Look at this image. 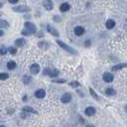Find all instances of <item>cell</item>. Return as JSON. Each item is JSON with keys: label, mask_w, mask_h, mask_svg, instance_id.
<instances>
[{"label": "cell", "mask_w": 127, "mask_h": 127, "mask_svg": "<svg viewBox=\"0 0 127 127\" xmlns=\"http://www.w3.org/2000/svg\"><path fill=\"white\" fill-rule=\"evenodd\" d=\"M57 43L63 49V50H65V51H67L68 53H70V54H73V55H78V53H77V51H75L74 49H73L72 47H70V46H68L66 43H64V42H62L61 40H57Z\"/></svg>", "instance_id": "1"}, {"label": "cell", "mask_w": 127, "mask_h": 127, "mask_svg": "<svg viewBox=\"0 0 127 127\" xmlns=\"http://www.w3.org/2000/svg\"><path fill=\"white\" fill-rule=\"evenodd\" d=\"M24 26H25V28H26L31 34H34V33L36 32V27H35V25L33 24V23H31V22H25Z\"/></svg>", "instance_id": "2"}, {"label": "cell", "mask_w": 127, "mask_h": 127, "mask_svg": "<svg viewBox=\"0 0 127 127\" xmlns=\"http://www.w3.org/2000/svg\"><path fill=\"white\" fill-rule=\"evenodd\" d=\"M13 10L14 12L17 13H26V12H30V8L27 6H18V7H14L13 8Z\"/></svg>", "instance_id": "3"}, {"label": "cell", "mask_w": 127, "mask_h": 127, "mask_svg": "<svg viewBox=\"0 0 127 127\" xmlns=\"http://www.w3.org/2000/svg\"><path fill=\"white\" fill-rule=\"evenodd\" d=\"M44 74H48L49 77L51 78H55L58 74V71L57 70H50V69H46L44 71Z\"/></svg>", "instance_id": "4"}, {"label": "cell", "mask_w": 127, "mask_h": 127, "mask_svg": "<svg viewBox=\"0 0 127 127\" xmlns=\"http://www.w3.org/2000/svg\"><path fill=\"white\" fill-rule=\"evenodd\" d=\"M102 78H103V80H104L105 82H107V83H110V82H112V81L114 80L113 74H110V73H104Z\"/></svg>", "instance_id": "5"}, {"label": "cell", "mask_w": 127, "mask_h": 127, "mask_svg": "<svg viewBox=\"0 0 127 127\" xmlns=\"http://www.w3.org/2000/svg\"><path fill=\"white\" fill-rule=\"evenodd\" d=\"M71 99H72L71 94H70V93H65V94L61 96V102H63V103H68V102H70V101H71Z\"/></svg>", "instance_id": "6"}, {"label": "cell", "mask_w": 127, "mask_h": 127, "mask_svg": "<svg viewBox=\"0 0 127 127\" xmlns=\"http://www.w3.org/2000/svg\"><path fill=\"white\" fill-rule=\"evenodd\" d=\"M43 6H44V8H45L46 10L51 11V10L53 9V7H54V4H53L52 0H45L44 3H43Z\"/></svg>", "instance_id": "7"}, {"label": "cell", "mask_w": 127, "mask_h": 127, "mask_svg": "<svg viewBox=\"0 0 127 127\" xmlns=\"http://www.w3.org/2000/svg\"><path fill=\"white\" fill-rule=\"evenodd\" d=\"M74 35H78V36H80V35H82L83 34H84V29L82 28V27H80V26H78V27H75L74 28Z\"/></svg>", "instance_id": "8"}, {"label": "cell", "mask_w": 127, "mask_h": 127, "mask_svg": "<svg viewBox=\"0 0 127 127\" xmlns=\"http://www.w3.org/2000/svg\"><path fill=\"white\" fill-rule=\"evenodd\" d=\"M35 97H37V98H43V97L46 96V92H45L43 89H39V90H37V91L35 93Z\"/></svg>", "instance_id": "9"}, {"label": "cell", "mask_w": 127, "mask_h": 127, "mask_svg": "<svg viewBox=\"0 0 127 127\" xmlns=\"http://www.w3.org/2000/svg\"><path fill=\"white\" fill-rule=\"evenodd\" d=\"M47 30H48V32L51 34V35H53L54 36H58L59 35V34H58V32L54 28V27H52V26H47Z\"/></svg>", "instance_id": "10"}, {"label": "cell", "mask_w": 127, "mask_h": 127, "mask_svg": "<svg viewBox=\"0 0 127 127\" xmlns=\"http://www.w3.org/2000/svg\"><path fill=\"white\" fill-rule=\"evenodd\" d=\"M39 70H40V67H39V65L36 64V63H35V64H33V65L31 66V72H32L33 74H38V73H39Z\"/></svg>", "instance_id": "11"}, {"label": "cell", "mask_w": 127, "mask_h": 127, "mask_svg": "<svg viewBox=\"0 0 127 127\" xmlns=\"http://www.w3.org/2000/svg\"><path fill=\"white\" fill-rule=\"evenodd\" d=\"M85 114L87 116H94L96 114V109L94 107H87L85 109Z\"/></svg>", "instance_id": "12"}, {"label": "cell", "mask_w": 127, "mask_h": 127, "mask_svg": "<svg viewBox=\"0 0 127 127\" xmlns=\"http://www.w3.org/2000/svg\"><path fill=\"white\" fill-rule=\"evenodd\" d=\"M115 25H116V23H115V21L113 19H108L107 22H106V28L111 30V29H113L115 27Z\"/></svg>", "instance_id": "13"}, {"label": "cell", "mask_w": 127, "mask_h": 127, "mask_svg": "<svg viewBox=\"0 0 127 127\" xmlns=\"http://www.w3.org/2000/svg\"><path fill=\"white\" fill-rule=\"evenodd\" d=\"M14 44H15V46H17V47H23V46L25 45V40L22 39V38H18V39L15 40Z\"/></svg>", "instance_id": "14"}, {"label": "cell", "mask_w": 127, "mask_h": 127, "mask_svg": "<svg viewBox=\"0 0 127 127\" xmlns=\"http://www.w3.org/2000/svg\"><path fill=\"white\" fill-rule=\"evenodd\" d=\"M116 94H117V92H116V90L114 88L109 87V88L106 89V95L107 96H116Z\"/></svg>", "instance_id": "15"}, {"label": "cell", "mask_w": 127, "mask_h": 127, "mask_svg": "<svg viewBox=\"0 0 127 127\" xmlns=\"http://www.w3.org/2000/svg\"><path fill=\"white\" fill-rule=\"evenodd\" d=\"M125 67H127V64H126V63H121V64H118V65L114 66V67L112 68V70H113V71H118V70H120V69L125 68Z\"/></svg>", "instance_id": "16"}, {"label": "cell", "mask_w": 127, "mask_h": 127, "mask_svg": "<svg viewBox=\"0 0 127 127\" xmlns=\"http://www.w3.org/2000/svg\"><path fill=\"white\" fill-rule=\"evenodd\" d=\"M23 111H25V112H29V113H34V114H37V112L34 109V108H32V107H30V106H25V107H23V109H22Z\"/></svg>", "instance_id": "17"}, {"label": "cell", "mask_w": 127, "mask_h": 127, "mask_svg": "<svg viewBox=\"0 0 127 127\" xmlns=\"http://www.w3.org/2000/svg\"><path fill=\"white\" fill-rule=\"evenodd\" d=\"M59 9H60L61 12H67L70 9V5L68 3H63V4H61V6H60Z\"/></svg>", "instance_id": "18"}, {"label": "cell", "mask_w": 127, "mask_h": 127, "mask_svg": "<svg viewBox=\"0 0 127 127\" xmlns=\"http://www.w3.org/2000/svg\"><path fill=\"white\" fill-rule=\"evenodd\" d=\"M7 67H8V69H10V70H13V69L16 67V63H15L14 61H9V62L7 63Z\"/></svg>", "instance_id": "19"}, {"label": "cell", "mask_w": 127, "mask_h": 127, "mask_svg": "<svg viewBox=\"0 0 127 127\" xmlns=\"http://www.w3.org/2000/svg\"><path fill=\"white\" fill-rule=\"evenodd\" d=\"M9 27V23H8V21H6V20H0V28H8Z\"/></svg>", "instance_id": "20"}, {"label": "cell", "mask_w": 127, "mask_h": 127, "mask_svg": "<svg viewBox=\"0 0 127 127\" xmlns=\"http://www.w3.org/2000/svg\"><path fill=\"white\" fill-rule=\"evenodd\" d=\"M89 90H90V93H91V95H92V96H93V97H94L95 99H96V100H98V96L96 95V92H95V91H94V90H93L92 88H90Z\"/></svg>", "instance_id": "21"}, {"label": "cell", "mask_w": 127, "mask_h": 127, "mask_svg": "<svg viewBox=\"0 0 127 127\" xmlns=\"http://www.w3.org/2000/svg\"><path fill=\"white\" fill-rule=\"evenodd\" d=\"M9 78V74H6V73H2V74H0V79L1 80H5Z\"/></svg>", "instance_id": "22"}, {"label": "cell", "mask_w": 127, "mask_h": 127, "mask_svg": "<svg viewBox=\"0 0 127 127\" xmlns=\"http://www.w3.org/2000/svg\"><path fill=\"white\" fill-rule=\"evenodd\" d=\"M70 86H72L73 88H78L79 86H80V84H79V82H78V81H73V82L70 83Z\"/></svg>", "instance_id": "23"}, {"label": "cell", "mask_w": 127, "mask_h": 127, "mask_svg": "<svg viewBox=\"0 0 127 127\" xmlns=\"http://www.w3.org/2000/svg\"><path fill=\"white\" fill-rule=\"evenodd\" d=\"M7 52H8V50H7L5 47H2V48H0V55L4 56V55H6V54H7Z\"/></svg>", "instance_id": "24"}, {"label": "cell", "mask_w": 127, "mask_h": 127, "mask_svg": "<svg viewBox=\"0 0 127 127\" xmlns=\"http://www.w3.org/2000/svg\"><path fill=\"white\" fill-rule=\"evenodd\" d=\"M9 52L12 54V55H15L16 54V49L14 47H10L9 48Z\"/></svg>", "instance_id": "25"}, {"label": "cell", "mask_w": 127, "mask_h": 127, "mask_svg": "<svg viewBox=\"0 0 127 127\" xmlns=\"http://www.w3.org/2000/svg\"><path fill=\"white\" fill-rule=\"evenodd\" d=\"M54 82H58V83H64V82H66V80L65 79H57V80H53Z\"/></svg>", "instance_id": "26"}, {"label": "cell", "mask_w": 127, "mask_h": 127, "mask_svg": "<svg viewBox=\"0 0 127 127\" xmlns=\"http://www.w3.org/2000/svg\"><path fill=\"white\" fill-rule=\"evenodd\" d=\"M10 1V3H12V4H15V3H17L19 0H9Z\"/></svg>", "instance_id": "27"}, {"label": "cell", "mask_w": 127, "mask_h": 127, "mask_svg": "<svg viewBox=\"0 0 127 127\" xmlns=\"http://www.w3.org/2000/svg\"><path fill=\"white\" fill-rule=\"evenodd\" d=\"M90 44H91L90 40H87V41H85V46H90Z\"/></svg>", "instance_id": "28"}, {"label": "cell", "mask_w": 127, "mask_h": 127, "mask_svg": "<svg viewBox=\"0 0 127 127\" xmlns=\"http://www.w3.org/2000/svg\"><path fill=\"white\" fill-rule=\"evenodd\" d=\"M3 35V32L1 31V30H0V36H2Z\"/></svg>", "instance_id": "29"}, {"label": "cell", "mask_w": 127, "mask_h": 127, "mask_svg": "<svg viewBox=\"0 0 127 127\" xmlns=\"http://www.w3.org/2000/svg\"><path fill=\"white\" fill-rule=\"evenodd\" d=\"M86 127H94V126H93V125H87Z\"/></svg>", "instance_id": "30"}, {"label": "cell", "mask_w": 127, "mask_h": 127, "mask_svg": "<svg viewBox=\"0 0 127 127\" xmlns=\"http://www.w3.org/2000/svg\"><path fill=\"white\" fill-rule=\"evenodd\" d=\"M0 127H5V126L4 125H0Z\"/></svg>", "instance_id": "31"}, {"label": "cell", "mask_w": 127, "mask_h": 127, "mask_svg": "<svg viewBox=\"0 0 127 127\" xmlns=\"http://www.w3.org/2000/svg\"><path fill=\"white\" fill-rule=\"evenodd\" d=\"M125 109H126V110H127V106H126V107H125Z\"/></svg>", "instance_id": "32"}, {"label": "cell", "mask_w": 127, "mask_h": 127, "mask_svg": "<svg viewBox=\"0 0 127 127\" xmlns=\"http://www.w3.org/2000/svg\"><path fill=\"white\" fill-rule=\"evenodd\" d=\"M0 15H1V13H0Z\"/></svg>", "instance_id": "33"}]
</instances>
